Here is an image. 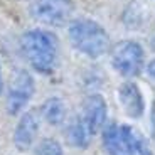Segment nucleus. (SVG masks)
I'll return each mask as SVG.
<instances>
[{
	"mask_svg": "<svg viewBox=\"0 0 155 155\" xmlns=\"http://www.w3.org/2000/svg\"><path fill=\"white\" fill-rule=\"evenodd\" d=\"M20 51L29 66L41 74H51L58 66L59 41L54 32L31 29L20 37Z\"/></svg>",
	"mask_w": 155,
	"mask_h": 155,
	"instance_id": "f257e3e1",
	"label": "nucleus"
},
{
	"mask_svg": "<svg viewBox=\"0 0 155 155\" xmlns=\"http://www.w3.org/2000/svg\"><path fill=\"white\" fill-rule=\"evenodd\" d=\"M73 47L91 59L105 56L110 49V35L105 27L93 19H74L68 27Z\"/></svg>",
	"mask_w": 155,
	"mask_h": 155,
	"instance_id": "f03ea898",
	"label": "nucleus"
},
{
	"mask_svg": "<svg viewBox=\"0 0 155 155\" xmlns=\"http://www.w3.org/2000/svg\"><path fill=\"white\" fill-rule=\"evenodd\" d=\"M145 52L137 41H120L111 49V66L123 78H135L143 68Z\"/></svg>",
	"mask_w": 155,
	"mask_h": 155,
	"instance_id": "7ed1b4c3",
	"label": "nucleus"
},
{
	"mask_svg": "<svg viewBox=\"0 0 155 155\" xmlns=\"http://www.w3.org/2000/svg\"><path fill=\"white\" fill-rule=\"evenodd\" d=\"M73 12V0H32L29 5V14L32 19L51 27L64 25L71 19Z\"/></svg>",
	"mask_w": 155,
	"mask_h": 155,
	"instance_id": "20e7f679",
	"label": "nucleus"
},
{
	"mask_svg": "<svg viewBox=\"0 0 155 155\" xmlns=\"http://www.w3.org/2000/svg\"><path fill=\"white\" fill-rule=\"evenodd\" d=\"M34 78L29 71L19 69L14 73L10 78L7 89V100H5V106H7L8 115H19L25 106L29 105V101L34 96Z\"/></svg>",
	"mask_w": 155,
	"mask_h": 155,
	"instance_id": "39448f33",
	"label": "nucleus"
},
{
	"mask_svg": "<svg viewBox=\"0 0 155 155\" xmlns=\"http://www.w3.org/2000/svg\"><path fill=\"white\" fill-rule=\"evenodd\" d=\"M41 118L42 116L39 110H29L20 116L14 130V145L17 150L27 152L34 145L41 130Z\"/></svg>",
	"mask_w": 155,
	"mask_h": 155,
	"instance_id": "423d86ee",
	"label": "nucleus"
},
{
	"mask_svg": "<svg viewBox=\"0 0 155 155\" xmlns=\"http://www.w3.org/2000/svg\"><path fill=\"white\" fill-rule=\"evenodd\" d=\"M83 121L86 123L91 135H96L100 130H103L108 118V106L101 94H89L83 103L81 115Z\"/></svg>",
	"mask_w": 155,
	"mask_h": 155,
	"instance_id": "0eeeda50",
	"label": "nucleus"
},
{
	"mask_svg": "<svg viewBox=\"0 0 155 155\" xmlns=\"http://www.w3.org/2000/svg\"><path fill=\"white\" fill-rule=\"evenodd\" d=\"M118 101L123 111L130 118H140L145 113V100L143 94L133 81H125L118 88Z\"/></svg>",
	"mask_w": 155,
	"mask_h": 155,
	"instance_id": "6e6552de",
	"label": "nucleus"
},
{
	"mask_svg": "<svg viewBox=\"0 0 155 155\" xmlns=\"http://www.w3.org/2000/svg\"><path fill=\"white\" fill-rule=\"evenodd\" d=\"M103 145L108 155H133L123 125L108 123L103 128Z\"/></svg>",
	"mask_w": 155,
	"mask_h": 155,
	"instance_id": "1a4fd4ad",
	"label": "nucleus"
},
{
	"mask_svg": "<svg viewBox=\"0 0 155 155\" xmlns=\"http://www.w3.org/2000/svg\"><path fill=\"white\" fill-rule=\"evenodd\" d=\"M91 132L88 130L86 123L83 121L81 116H76L68 123L66 127V138L73 147L78 148H86L91 142Z\"/></svg>",
	"mask_w": 155,
	"mask_h": 155,
	"instance_id": "9d476101",
	"label": "nucleus"
},
{
	"mask_svg": "<svg viewBox=\"0 0 155 155\" xmlns=\"http://www.w3.org/2000/svg\"><path fill=\"white\" fill-rule=\"evenodd\" d=\"M39 111H41V116H42L49 125L59 127V125H62L64 120H66L68 110H66V105H64V101H62L61 98L52 96V98L44 101Z\"/></svg>",
	"mask_w": 155,
	"mask_h": 155,
	"instance_id": "9b49d317",
	"label": "nucleus"
},
{
	"mask_svg": "<svg viewBox=\"0 0 155 155\" xmlns=\"http://www.w3.org/2000/svg\"><path fill=\"white\" fill-rule=\"evenodd\" d=\"M123 130H125V135L128 138V143L132 147L133 155H153L148 140L143 137L142 132H138L137 128L130 127V125H123Z\"/></svg>",
	"mask_w": 155,
	"mask_h": 155,
	"instance_id": "f8f14e48",
	"label": "nucleus"
},
{
	"mask_svg": "<svg viewBox=\"0 0 155 155\" xmlns=\"http://www.w3.org/2000/svg\"><path fill=\"white\" fill-rule=\"evenodd\" d=\"M35 155H64V153H62V147L58 140L44 138L35 147Z\"/></svg>",
	"mask_w": 155,
	"mask_h": 155,
	"instance_id": "ddd939ff",
	"label": "nucleus"
},
{
	"mask_svg": "<svg viewBox=\"0 0 155 155\" xmlns=\"http://www.w3.org/2000/svg\"><path fill=\"white\" fill-rule=\"evenodd\" d=\"M147 71H148V74H150L152 78H155V59L147 66Z\"/></svg>",
	"mask_w": 155,
	"mask_h": 155,
	"instance_id": "4468645a",
	"label": "nucleus"
},
{
	"mask_svg": "<svg viewBox=\"0 0 155 155\" xmlns=\"http://www.w3.org/2000/svg\"><path fill=\"white\" fill-rule=\"evenodd\" d=\"M4 91V78H2V66H0V94Z\"/></svg>",
	"mask_w": 155,
	"mask_h": 155,
	"instance_id": "2eb2a0df",
	"label": "nucleus"
},
{
	"mask_svg": "<svg viewBox=\"0 0 155 155\" xmlns=\"http://www.w3.org/2000/svg\"><path fill=\"white\" fill-rule=\"evenodd\" d=\"M153 127H155V118H153Z\"/></svg>",
	"mask_w": 155,
	"mask_h": 155,
	"instance_id": "dca6fc26",
	"label": "nucleus"
}]
</instances>
